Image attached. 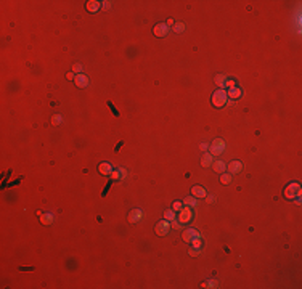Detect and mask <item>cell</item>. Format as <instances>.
I'll return each instance as SVG.
<instances>
[{"mask_svg": "<svg viewBox=\"0 0 302 289\" xmlns=\"http://www.w3.org/2000/svg\"><path fill=\"white\" fill-rule=\"evenodd\" d=\"M227 100H228V96H227V92L223 88L215 90L212 93V98H210V101H212V104L215 108H223V106H225V103H227Z\"/></svg>", "mask_w": 302, "mask_h": 289, "instance_id": "6da1fadb", "label": "cell"}, {"mask_svg": "<svg viewBox=\"0 0 302 289\" xmlns=\"http://www.w3.org/2000/svg\"><path fill=\"white\" fill-rule=\"evenodd\" d=\"M297 196H300V186H299V183L292 182L284 188V198L291 201L294 198H297Z\"/></svg>", "mask_w": 302, "mask_h": 289, "instance_id": "7a4b0ae2", "label": "cell"}, {"mask_svg": "<svg viewBox=\"0 0 302 289\" xmlns=\"http://www.w3.org/2000/svg\"><path fill=\"white\" fill-rule=\"evenodd\" d=\"M207 150H209V154H212V156H219V154H222L223 150H225V142L220 140V138H217V140H214L212 145H209Z\"/></svg>", "mask_w": 302, "mask_h": 289, "instance_id": "3957f363", "label": "cell"}, {"mask_svg": "<svg viewBox=\"0 0 302 289\" xmlns=\"http://www.w3.org/2000/svg\"><path fill=\"white\" fill-rule=\"evenodd\" d=\"M156 235L158 236H167L169 235V230H171V222L169 220H161L156 225Z\"/></svg>", "mask_w": 302, "mask_h": 289, "instance_id": "277c9868", "label": "cell"}, {"mask_svg": "<svg viewBox=\"0 0 302 289\" xmlns=\"http://www.w3.org/2000/svg\"><path fill=\"white\" fill-rule=\"evenodd\" d=\"M177 217H178V222L180 223H188L193 218V212H191V209L186 206V207H182V210H178V215Z\"/></svg>", "mask_w": 302, "mask_h": 289, "instance_id": "5b68a950", "label": "cell"}, {"mask_svg": "<svg viewBox=\"0 0 302 289\" xmlns=\"http://www.w3.org/2000/svg\"><path fill=\"white\" fill-rule=\"evenodd\" d=\"M153 32H154L156 37H166L167 34H169V27H167V24H164V23H159V24L154 26Z\"/></svg>", "mask_w": 302, "mask_h": 289, "instance_id": "8992f818", "label": "cell"}, {"mask_svg": "<svg viewBox=\"0 0 302 289\" xmlns=\"http://www.w3.org/2000/svg\"><path fill=\"white\" fill-rule=\"evenodd\" d=\"M182 238H183V241H185V243H191L194 238H199V233H198L196 230H193V228H188V230H185V231H183Z\"/></svg>", "mask_w": 302, "mask_h": 289, "instance_id": "52a82bcc", "label": "cell"}, {"mask_svg": "<svg viewBox=\"0 0 302 289\" xmlns=\"http://www.w3.org/2000/svg\"><path fill=\"white\" fill-rule=\"evenodd\" d=\"M227 170H228V174H238V172L243 170V164L240 161H231V162L227 166Z\"/></svg>", "mask_w": 302, "mask_h": 289, "instance_id": "ba28073f", "label": "cell"}, {"mask_svg": "<svg viewBox=\"0 0 302 289\" xmlns=\"http://www.w3.org/2000/svg\"><path fill=\"white\" fill-rule=\"evenodd\" d=\"M74 84H76L77 87H80V88L88 87V79H87V76H84V74H77V76H76V79H74Z\"/></svg>", "mask_w": 302, "mask_h": 289, "instance_id": "9c48e42d", "label": "cell"}, {"mask_svg": "<svg viewBox=\"0 0 302 289\" xmlns=\"http://www.w3.org/2000/svg\"><path fill=\"white\" fill-rule=\"evenodd\" d=\"M100 8H101V3L96 2V0H88V2L85 3V10L90 11V13H95V11H98Z\"/></svg>", "mask_w": 302, "mask_h": 289, "instance_id": "30bf717a", "label": "cell"}, {"mask_svg": "<svg viewBox=\"0 0 302 289\" xmlns=\"http://www.w3.org/2000/svg\"><path fill=\"white\" fill-rule=\"evenodd\" d=\"M227 96L231 98V100H238V98L243 96V90L238 88V87H233V88H230V90L227 92Z\"/></svg>", "mask_w": 302, "mask_h": 289, "instance_id": "8fae6325", "label": "cell"}, {"mask_svg": "<svg viewBox=\"0 0 302 289\" xmlns=\"http://www.w3.org/2000/svg\"><path fill=\"white\" fill-rule=\"evenodd\" d=\"M191 196H194V198L198 199V198H206L207 193H206V189L202 186H193L191 188Z\"/></svg>", "mask_w": 302, "mask_h": 289, "instance_id": "7c38bea8", "label": "cell"}, {"mask_svg": "<svg viewBox=\"0 0 302 289\" xmlns=\"http://www.w3.org/2000/svg\"><path fill=\"white\" fill-rule=\"evenodd\" d=\"M98 172H100L101 175H111V172H113V166H111L109 162H101L100 166H98Z\"/></svg>", "mask_w": 302, "mask_h": 289, "instance_id": "4fadbf2b", "label": "cell"}, {"mask_svg": "<svg viewBox=\"0 0 302 289\" xmlns=\"http://www.w3.org/2000/svg\"><path fill=\"white\" fill-rule=\"evenodd\" d=\"M142 210H140V209H133L132 210V212L129 214V222L130 223H137L138 220H140V218H142Z\"/></svg>", "mask_w": 302, "mask_h": 289, "instance_id": "5bb4252c", "label": "cell"}, {"mask_svg": "<svg viewBox=\"0 0 302 289\" xmlns=\"http://www.w3.org/2000/svg\"><path fill=\"white\" fill-rule=\"evenodd\" d=\"M212 167L217 174H223V170H227V166H225V162H222V161H215L212 164Z\"/></svg>", "mask_w": 302, "mask_h": 289, "instance_id": "9a60e30c", "label": "cell"}, {"mask_svg": "<svg viewBox=\"0 0 302 289\" xmlns=\"http://www.w3.org/2000/svg\"><path fill=\"white\" fill-rule=\"evenodd\" d=\"M227 79H228V77H227L225 74H217V76H215V84H217V85H219V87L222 88V87H225V82H227Z\"/></svg>", "mask_w": 302, "mask_h": 289, "instance_id": "2e32d148", "label": "cell"}, {"mask_svg": "<svg viewBox=\"0 0 302 289\" xmlns=\"http://www.w3.org/2000/svg\"><path fill=\"white\" fill-rule=\"evenodd\" d=\"M40 222H42V225H52L53 223V215L52 214H42Z\"/></svg>", "mask_w": 302, "mask_h": 289, "instance_id": "e0dca14e", "label": "cell"}, {"mask_svg": "<svg viewBox=\"0 0 302 289\" xmlns=\"http://www.w3.org/2000/svg\"><path fill=\"white\" fill-rule=\"evenodd\" d=\"M201 164H202V167H210L212 166V154H204L202 156V159H201Z\"/></svg>", "mask_w": 302, "mask_h": 289, "instance_id": "ac0fdd59", "label": "cell"}, {"mask_svg": "<svg viewBox=\"0 0 302 289\" xmlns=\"http://www.w3.org/2000/svg\"><path fill=\"white\" fill-rule=\"evenodd\" d=\"M164 218L166 220H169V222H172V220H177V215H175V210H166L164 212Z\"/></svg>", "mask_w": 302, "mask_h": 289, "instance_id": "d6986e66", "label": "cell"}, {"mask_svg": "<svg viewBox=\"0 0 302 289\" xmlns=\"http://www.w3.org/2000/svg\"><path fill=\"white\" fill-rule=\"evenodd\" d=\"M183 204L190 207V206H196V204H198V201H196L194 196H186V198L183 199Z\"/></svg>", "mask_w": 302, "mask_h": 289, "instance_id": "ffe728a7", "label": "cell"}, {"mask_svg": "<svg viewBox=\"0 0 302 289\" xmlns=\"http://www.w3.org/2000/svg\"><path fill=\"white\" fill-rule=\"evenodd\" d=\"M220 183H222V185H228V183H231V174H220Z\"/></svg>", "mask_w": 302, "mask_h": 289, "instance_id": "44dd1931", "label": "cell"}, {"mask_svg": "<svg viewBox=\"0 0 302 289\" xmlns=\"http://www.w3.org/2000/svg\"><path fill=\"white\" fill-rule=\"evenodd\" d=\"M202 287H219V283H217L215 279H210V281L202 283Z\"/></svg>", "mask_w": 302, "mask_h": 289, "instance_id": "7402d4cb", "label": "cell"}, {"mask_svg": "<svg viewBox=\"0 0 302 289\" xmlns=\"http://www.w3.org/2000/svg\"><path fill=\"white\" fill-rule=\"evenodd\" d=\"M73 72L82 74V64H80V63H74V64H73Z\"/></svg>", "mask_w": 302, "mask_h": 289, "instance_id": "603a6c76", "label": "cell"}, {"mask_svg": "<svg viewBox=\"0 0 302 289\" xmlns=\"http://www.w3.org/2000/svg\"><path fill=\"white\" fill-rule=\"evenodd\" d=\"M174 31H175V32H178V34H180V32H183V31H185V24H183V23L175 24V26H174Z\"/></svg>", "mask_w": 302, "mask_h": 289, "instance_id": "cb8c5ba5", "label": "cell"}, {"mask_svg": "<svg viewBox=\"0 0 302 289\" xmlns=\"http://www.w3.org/2000/svg\"><path fill=\"white\" fill-rule=\"evenodd\" d=\"M63 122V117L60 116V114H57V116H53V119H52V124L53 125H60Z\"/></svg>", "mask_w": 302, "mask_h": 289, "instance_id": "d4e9b609", "label": "cell"}, {"mask_svg": "<svg viewBox=\"0 0 302 289\" xmlns=\"http://www.w3.org/2000/svg\"><path fill=\"white\" fill-rule=\"evenodd\" d=\"M109 177L113 178V180H119V178H122V175H121V172H119V169H117V170H113V172H111Z\"/></svg>", "mask_w": 302, "mask_h": 289, "instance_id": "484cf974", "label": "cell"}, {"mask_svg": "<svg viewBox=\"0 0 302 289\" xmlns=\"http://www.w3.org/2000/svg\"><path fill=\"white\" fill-rule=\"evenodd\" d=\"M172 210H175V212L182 210V202H180V201H175V202L172 204Z\"/></svg>", "mask_w": 302, "mask_h": 289, "instance_id": "4316f807", "label": "cell"}, {"mask_svg": "<svg viewBox=\"0 0 302 289\" xmlns=\"http://www.w3.org/2000/svg\"><path fill=\"white\" fill-rule=\"evenodd\" d=\"M188 252H190V256H198V254H199V248H190Z\"/></svg>", "mask_w": 302, "mask_h": 289, "instance_id": "83f0119b", "label": "cell"}, {"mask_svg": "<svg viewBox=\"0 0 302 289\" xmlns=\"http://www.w3.org/2000/svg\"><path fill=\"white\" fill-rule=\"evenodd\" d=\"M191 243L194 244V248H199V249H201V239H199V238H194Z\"/></svg>", "mask_w": 302, "mask_h": 289, "instance_id": "f1b7e54d", "label": "cell"}, {"mask_svg": "<svg viewBox=\"0 0 302 289\" xmlns=\"http://www.w3.org/2000/svg\"><path fill=\"white\" fill-rule=\"evenodd\" d=\"M225 87H228V90H230V88H233V87H235V80H228V79H227Z\"/></svg>", "mask_w": 302, "mask_h": 289, "instance_id": "f546056e", "label": "cell"}, {"mask_svg": "<svg viewBox=\"0 0 302 289\" xmlns=\"http://www.w3.org/2000/svg\"><path fill=\"white\" fill-rule=\"evenodd\" d=\"M103 5H101V8L103 10H109V6H111V2H101Z\"/></svg>", "mask_w": 302, "mask_h": 289, "instance_id": "4dcf8cb0", "label": "cell"}, {"mask_svg": "<svg viewBox=\"0 0 302 289\" xmlns=\"http://www.w3.org/2000/svg\"><path fill=\"white\" fill-rule=\"evenodd\" d=\"M66 79H68V80H73V79H76L74 72H68V74H66Z\"/></svg>", "mask_w": 302, "mask_h": 289, "instance_id": "1f68e13d", "label": "cell"}, {"mask_svg": "<svg viewBox=\"0 0 302 289\" xmlns=\"http://www.w3.org/2000/svg\"><path fill=\"white\" fill-rule=\"evenodd\" d=\"M206 201H207L209 204H212V202L215 201V198H214V196H206Z\"/></svg>", "mask_w": 302, "mask_h": 289, "instance_id": "d6a6232c", "label": "cell"}, {"mask_svg": "<svg viewBox=\"0 0 302 289\" xmlns=\"http://www.w3.org/2000/svg\"><path fill=\"white\" fill-rule=\"evenodd\" d=\"M108 104H109V108H111V111H113V112H114V114H116V116H119V112H117V111H116V108L113 106V103H108Z\"/></svg>", "mask_w": 302, "mask_h": 289, "instance_id": "836d02e7", "label": "cell"}, {"mask_svg": "<svg viewBox=\"0 0 302 289\" xmlns=\"http://www.w3.org/2000/svg\"><path fill=\"white\" fill-rule=\"evenodd\" d=\"M171 227L172 228H180V223H177L175 220H172V223H171Z\"/></svg>", "mask_w": 302, "mask_h": 289, "instance_id": "e575fe53", "label": "cell"}, {"mask_svg": "<svg viewBox=\"0 0 302 289\" xmlns=\"http://www.w3.org/2000/svg\"><path fill=\"white\" fill-rule=\"evenodd\" d=\"M207 148H209V145H207V143H202V145H201V150H202V151H206Z\"/></svg>", "mask_w": 302, "mask_h": 289, "instance_id": "d590c367", "label": "cell"}, {"mask_svg": "<svg viewBox=\"0 0 302 289\" xmlns=\"http://www.w3.org/2000/svg\"><path fill=\"white\" fill-rule=\"evenodd\" d=\"M119 172H121V175H122V177H125V175H127V172H125V169H119Z\"/></svg>", "mask_w": 302, "mask_h": 289, "instance_id": "8d00e7d4", "label": "cell"}, {"mask_svg": "<svg viewBox=\"0 0 302 289\" xmlns=\"http://www.w3.org/2000/svg\"><path fill=\"white\" fill-rule=\"evenodd\" d=\"M111 183H113V182H111ZM111 183H109V185H108L106 188H104V191H103V196H104V194H106V193H108V189H109V186H111Z\"/></svg>", "mask_w": 302, "mask_h": 289, "instance_id": "74e56055", "label": "cell"}, {"mask_svg": "<svg viewBox=\"0 0 302 289\" xmlns=\"http://www.w3.org/2000/svg\"><path fill=\"white\" fill-rule=\"evenodd\" d=\"M166 24H167V27H169V26H172V24H174V21H172V19H169V21H167Z\"/></svg>", "mask_w": 302, "mask_h": 289, "instance_id": "f35d334b", "label": "cell"}]
</instances>
